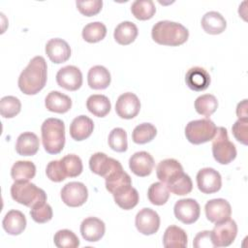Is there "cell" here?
Returning <instances> with one entry per match:
<instances>
[{
  "label": "cell",
  "instance_id": "1",
  "mask_svg": "<svg viewBox=\"0 0 248 248\" xmlns=\"http://www.w3.org/2000/svg\"><path fill=\"white\" fill-rule=\"evenodd\" d=\"M47 78V66L43 56L33 57L25 69L20 73L17 84L25 95H35L46 85Z\"/></svg>",
  "mask_w": 248,
  "mask_h": 248
},
{
  "label": "cell",
  "instance_id": "2",
  "mask_svg": "<svg viewBox=\"0 0 248 248\" xmlns=\"http://www.w3.org/2000/svg\"><path fill=\"white\" fill-rule=\"evenodd\" d=\"M151 37L159 45L177 46L188 40L189 31L181 23L160 20L152 27Z\"/></svg>",
  "mask_w": 248,
  "mask_h": 248
},
{
  "label": "cell",
  "instance_id": "3",
  "mask_svg": "<svg viewBox=\"0 0 248 248\" xmlns=\"http://www.w3.org/2000/svg\"><path fill=\"white\" fill-rule=\"evenodd\" d=\"M42 142L49 154L60 153L65 145V124L59 118L46 119L41 127Z\"/></svg>",
  "mask_w": 248,
  "mask_h": 248
},
{
  "label": "cell",
  "instance_id": "4",
  "mask_svg": "<svg viewBox=\"0 0 248 248\" xmlns=\"http://www.w3.org/2000/svg\"><path fill=\"white\" fill-rule=\"evenodd\" d=\"M11 196L16 202L30 208L46 202V192L29 181H15L11 186Z\"/></svg>",
  "mask_w": 248,
  "mask_h": 248
},
{
  "label": "cell",
  "instance_id": "5",
  "mask_svg": "<svg viewBox=\"0 0 248 248\" xmlns=\"http://www.w3.org/2000/svg\"><path fill=\"white\" fill-rule=\"evenodd\" d=\"M212 140V154L217 163L228 165L236 157L235 145L229 140L228 131L224 127H217Z\"/></svg>",
  "mask_w": 248,
  "mask_h": 248
},
{
  "label": "cell",
  "instance_id": "6",
  "mask_svg": "<svg viewBox=\"0 0 248 248\" xmlns=\"http://www.w3.org/2000/svg\"><path fill=\"white\" fill-rule=\"evenodd\" d=\"M216 129L215 123L209 118L192 120L185 127V136L189 142L202 144L213 139Z\"/></svg>",
  "mask_w": 248,
  "mask_h": 248
},
{
  "label": "cell",
  "instance_id": "7",
  "mask_svg": "<svg viewBox=\"0 0 248 248\" xmlns=\"http://www.w3.org/2000/svg\"><path fill=\"white\" fill-rule=\"evenodd\" d=\"M237 234V225L234 220L229 218L223 222L215 224L210 232V237L213 247L230 246Z\"/></svg>",
  "mask_w": 248,
  "mask_h": 248
},
{
  "label": "cell",
  "instance_id": "8",
  "mask_svg": "<svg viewBox=\"0 0 248 248\" xmlns=\"http://www.w3.org/2000/svg\"><path fill=\"white\" fill-rule=\"evenodd\" d=\"M62 202L70 207H78L85 203L88 198V190L81 182L72 181L64 185L60 192Z\"/></svg>",
  "mask_w": 248,
  "mask_h": 248
},
{
  "label": "cell",
  "instance_id": "9",
  "mask_svg": "<svg viewBox=\"0 0 248 248\" xmlns=\"http://www.w3.org/2000/svg\"><path fill=\"white\" fill-rule=\"evenodd\" d=\"M173 213L180 222L189 225L195 223L201 214V207L194 199H182L175 202Z\"/></svg>",
  "mask_w": 248,
  "mask_h": 248
},
{
  "label": "cell",
  "instance_id": "10",
  "mask_svg": "<svg viewBox=\"0 0 248 248\" xmlns=\"http://www.w3.org/2000/svg\"><path fill=\"white\" fill-rule=\"evenodd\" d=\"M135 225L140 233L144 235L154 234L160 228V216L151 208H142L136 215Z\"/></svg>",
  "mask_w": 248,
  "mask_h": 248
},
{
  "label": "cell",
  "instance_id": "11",
  "mask_svg": "<svg viewBox=\"0 0 248 248\" xmlns=\"http://www.w3.org/2000/svg\"><path fill=\"white\" fill-rule=\"evenodd\" d=\"M197 185L203 194H213L222 187L221 174L212 168H203L197 173Z\"/></svg>",
  "mask_w": 248,
  "mask_h": 248
},
{
  "label": "cell",
  "instance_id": "12",
  "mask_svg": "<svg viewBox=\"0 0 248 248\" xmlns=\"http://www.w3.org/2000/svg\"><path fill=\"white\" fill-rule=\"evenodd\" d=\"M140 109V101L138 96L132 92L121 94L115 104V111L117 115L124 119H132L136 117Z\"/></svg>",
  "mask_w": 248,
  "mask_h": 248
},
{
  "label": "cell",
  "instance_id": "13",
  "mask_svg": "<svg viewBox=\"0 0 248 248\" xmlns=\"http://www.w3.org/2000/svg\"><path fill=\"white\" fill-rule=\"evenodd\" d=\"M121 166L119 161L108 157L103 152H96L89 159V168L91 171L104 178Z\"/></svg>",
  "mask_w": 248,
  "mask_h": 248
},
{
  "label": "cell",
  "instance_id": "14",
  "mask_svg": "<svg viewBox=\"0 0 248 248\" xmlns=\"http://www.w3.org/2000/svg\"><path fill=\"white\" fill-rule=\"evenodd\" d=\"M56 81L60 87L69 91H76L82 85V74L76 66H65L57 72Z\"/></svg>",
  "mask_w": 248,
  "mask_h": 248
},
{
  "label": "cell",
  "instance_id": "15",
  "mask_svg": "<svg viewBox=\"0 0 248 248\" xmlns=\"http://www.w3.org/2000/svg\"><path fill=\"white\" fill-rule=\"evenodd\" d=\"M204 211L207 220L217 224L231 217L232 207L230 202L225 199H213L205 203Z\"/></svg>",
  "mask_w": 248,
  "mask_h": 248
},
{
  "label": "cell",
  "instance_id": "16",
  "mask_svg": "<svg viewBox=\"0 0 248 248\" xmlns=\"http://www.w3.org/2000/svg\"><path fill=\"white\" fill-rule=\"evenodd\" d=\"M154 159L146 151L134 153L129 159V168L134 174L140 177H145L152 172L154 168Z\"/></svg>",
  "mask_w": 248,
  "mask_h": 248
},
{
  "label": "cell",
  "instance_id": "17",
  "mask_svg": "<svg viewBox=\"0 0 248 248\" xmlns=\"http://www.w3.org/2000/svg\"><path fill=\"white\" fill-rule=\"evenodd\" d=\"M46 53L51 62L60 64L66 62L71 56V47L66 41L60 38L50 39L46 45Z\"/></svg>",
  "mask_w": 248,
  "mask_h": 248
},
{
  "label": "cell",
  "instance_id": "18",
  "mask_svg": "<svg viewBox=\"0 0 248 248\" xmlns=\"http://www.w3.org/2000/svg\"><path fill=\"white\" fill-rule=\"evenodd\" d=\"M105 223L97 217H87L80 224V233L86 241H99L105 234Z\"/></svg>",
  "mask_w": 248,
  "mask_h": 248
},
{
  "label": "cell",
  "instance_id": "19",
  "mask_svg": "<svg viewBox=\"0 0 248 248\" xmlns=\"http://www.w3.org/2000/svg\"><path fill=\"white\" fill-rule=\"evenodd\" d=\"M210 76L207 71L202 67H192L185 75L187 86L197 92L205 90L210 84Z\"/></svg>",
  "mask_w": 248,
  "mask_h": 248
},
{
  "label": "cell",
  "instance_id": "20",
  "mask_svg": "<svg viewBox=\"0 0 248 248\" xmlns=\"http://www.w3.org/2000/svg\"><path fill=\"white\" fill-rule=\"evenodd\" d=\"M94 130V122L86 115L74 118L70 125V136L73 140L80 141L89 138Z\"/></svg>",
  "mask_w": 248,
  "mask_h": 248
},
{
  "label": "cell",
  "instance_id": "21",
  "mask_svg": "<svg viewBox=\"0 0 248 248\" xmlns=\"http://www.w3.org/2000/svg\"><path fill=\"white\" fill-rule=\"evenodd\" d=\"M26 223V218L21 211L12 209L3 218L2 226L8 234L18 235L25 230Z\"/></svg>",
  "mask_w": 248,
  "mask_h": 248
},
{
  "label": "cell",
  "instance_id": "22",
  "mask_svg": "<svg viewBox=\"0 0 248 248\" xmlns=\"http://www.w3.org/2000/svg\"><path fill=\"white\" fill-rule=\"evenodd\" d=\"M181 172H183L181 164L172 158L162 160L156 168L157 177L165 185H167L170 180H172Z\"/></svg>",
  "mask_w": 248,
  "mask_h": 248
},
{
  "label": "cell",
  "instance_id": "23",
  "mask_svg": "<svg viewBox=\"0 0 248 248\" xmlns=\"http://www.w3.org/2000/svg\"><path fill=\"white\" fill-rule=\"evenodd\" d=\"M40 146V140L36 134L24 132L20 134L16 142V151L21 156L35 155Z\"/></svg>",
  "mask_w": 248,
  "mask_h": 248
},
{
  "label": "cell",
  "instance_id": "24",
  "mask_svg": "<svg viewBox=\"0 0 248 248\" xmlns=\"http://www.w3.org/2000/svg\"><path fill=\"white\" fill-rule=\"evenodd\" d=\"M110 74L107 68L101 65H96L88 71L87 82L90 88L95 90L106 89L110 84Z\"/></svg>",
  "mask_w": 248,
  "mask_h": 248
},
{
  "label": "cell",
  "instance_id": "25",
  "mask_svg": "<svg viewBox=\"0 0 248 248\" xmlns=\"http://www.w3.org/2000/svg\"><path fill=\"white\" fill-rule=\"evenodd\" d=\"M45 106L49 111L65 113L72 108V100L69 96L59 91H51L45 99Z\"/></svg>",
  "mask_w": 248,
  "mask_h": 248
},
{
  "label": "cell",
  "instance_id": "26",
  "mask_svg": "<svg viewBox=\"0 0 248 248\" xmlns=\"http://www.w3.org/2000/svg\"><path fill=\"white\" fill-rule=\"evenodd\" d=\"M202 29L211 35H218L225 31L227 27V21L224 16L215 11L207 12L201 21Z\"/></svg>",
  "mask_w": 248,
  "mask_h": 248
},
{
  "label": "cell",
  "instance_id": "27",
  "mask_svg": "<svg viewBox=\"0 0 248 248\" xmlns=\"http://www.w3.org/2000/svg\"><path fill=\"white\" fill-rule=\"evenodd\" d=\"M188 237L185 231L177 226H169L163 235V245L166 248H183L187 246Z\"/></svg>",
  "mask_w": 248,
  "mask_h": 248
},
{
  "label": "cell",
  "instance_id": "28",
  "mask_svg": "<svg viewBox=\"0 0 248 248\" xmlns=\"http://www.w3.org/2000/svg\"><path fill=\"white\" fill-rule=\"evenodd\" d=\"M112 196H113L115 203L120 208L125 209V210L134 208L138 204L139 200H140V196H139L137 189L132 187V185L126 186V187L116 191L115 193L112 194Z\"/></svg>",
  "mask_w": 248,
  "mask_h": 248
},
{
  "label": "cell",
  "instance_id": "29",
  "mask_svg": "<svg viewBox=\"0 0 248 248\" xmlns=\"http://www.w3.org/2000/svg\"><path fill=\"white\" fill-rule=\"evenodd\" d=\"M139 34L138 27L131 21H123L119 23L113 32V37L116 43L122 46L132 44Z\"/></svg>",
  "mask_w": 248,
  "mask_h": 248
},
{
  "label": "cell",
  "instance_id": "30",
  "mask_svg": "<svg viewBox=\"0 0 248 248\" xmlns=\"http://www.w3.org/2000/svg\"><path fill=\"white\" fill-rule=\"evenodd\" d=\"M106 189L110 193L113 194L116 191L132 185L131 176L124 171L122 166L112 171L108 176L106 178Z\"/></svg>",
  "mask_w": 248,
  "mask_h": 248
},
{
  "label": "cell",
  "instance_id": "31",
  "mask_svg": "<svg viewBox=\"0 0 248 248\" xmlns=\"http://www.w3.org/2000/svg\"><path fill=\"white\" fill-rule=\"evenodd\" d=\"M87 109L97 117H105L111 108L110 101L105 95L93 94L86 100Z\"/></svg>",
  "mask_w": 248,
  "mask_h": 248
},
{
  "label": "cell",
  "instance_id": "32",
  "mask_svg": "<svg viewBox=\"0 0 248 248\" xmlns=\"http://www.w3.org/2000/svg\"><path fill=\"white\" fill-rule=\"evenodd\" d=\"M36 174V166L30 161H17L11 169V176L15 181H29Z\"/></svg>",
  "mask_w": 248,
  "mask_h": 248
},
{
  "label": "cell",
  "instance_id": "33",
  "mask_svg": "<svg viewBox=\"0 0 248 248\" xmlns=\"http://www.w3.org/2000/svg\"><path fill=\"white\" fill-rule=\"evenodd\" d=\"M170 192L177 196H184L191 193L193 189V182L191 177L184 171L170 180L167 185Z\"/></svg>",
  "mask_w": 248,
  "mask_h": 248
},
{
  "label": "cell",
  "instance_id": "34",
  "mask_svg": "<svg viewBox=\"0 0 248 248\" xmlns=\"http://www.w3.org/2000/svg\"><path fill=\"white\" fill-rule=\"evenodd\" d=\"M133 16L139 20H147L153 17L156 7L152 0H136L131 5Z\"/></svg>",
  "mask_w": 248,
  "mask_h": 248
},
{
  "label": "cell",
  "instance_id": "35",
  "mask_svg": "<svg viewBox=\"0 0 248 248\" xmlns=\"http://www.w3.org/2000/svg\"><path fill=\"white\" fill-rule=\"evenodd\" d=\"M218 108V101L214 95L203 94L199 96L195 101L196 111L208 118L212 113L216 111Z\"/></svg>",
  "mask_w": 248,
  "mask_h": 248
},
{
  "label": "cell",
  "instance_id": "36",
  "mask_svg": "<svg viewBox=\"0 0 248 248\" xmlns=\"http://www.w3.org/2000/svg\"><path fill=\"white\" fill-rule=\"evenodd\" d=\"M66 177H77L82 172V161L75 154H68L59 160Z\"/></svg>",
  "mask_w": 248,
  "mask_h": 248
},
{
  "label": "cell",
  "instance_id": "37",
  "mask_svg": "<svg viewBox=\"0 0 248 248\" xmlns=\"http://www.w3.org/2000/svg\"><path fill=\"white\" fill-rule=\"evenodd\" d=\"M82 38L87 43H98L107 35V27L100 21L90 22L82 29Z\"/></svg>",
  "mask_w": 248,
  "mask_h": 248
},
{
  "label": "cell",
  "instance_id": "38",
  "mask_svg": "<svg viewBox=\"0 0 248 248\" xmlns=\"http://www.w3.org/2000/svg\"><path fill=\"white\" fill-rule=\"evenodd\" d=\"M157 129L151 123H141L135 127L132 133V140L135 143L144 144L150 142L156 136Z\"/></svg>",
  "mask_w": 248,
  "mask_h": 248
},
{
  "label": "cell",
  "instance_id": "39",
  "mask_svg": "<svg viewBox=\"0 0 248 248\" xmlns=\"http://www.w3.org/2000/svg\"><path fill=\"white\" fill-rule=\"evenodd\" d=\"M149 202L154 205L165 204L170 198V191L162 182H155L151 184L147 191Z\"/></svg>",
  "mask_w": 248,
  "mask_h": 248
},
{
  "label": "cell",
  "instance_id": "40",
  "mask_svg": "<svg viewBox=\"0 0 248 248\" xmlns=\"http://www.w3.org/2000/svg\"><path fill=\"white\" fill-rule=\"evenodd\" d=\"M53 241L58 248H77L79 246V239L76 233L70 230L64 229L56 232Z\"/></svg>",
  "mask_w": 248,
  "mask_h": 248
},
{
  "label": "cell",
  "instance_id": "41",
  "mask_svg": "<svg viewBox=\"0 0 248 248\" xmlns=\"http://www.w3.org/2000/svg\"><path fill=\"white\" fill-rule=\"evenodd\" d=\"M21 103L15 96H5L0 100V113L5 118H13L20 112Z\"/></svg>",
  "mask_w": 248,
  "mask_h": 248
},
{
  "label": "cell",
  "instance_id": "42",
  "mask_svg": "<svg viewBox=\"0 0 248 248\" xmlns=\"http://www.w3.org/2000/svg\"><path fill=\"white\" fill-rule=\"evenodd\" d=\"M109 147L116 152H125L128 147L127 133L122 128H114L108 135Z\"/></svg>",
  "mask_w": 248,
  "mask_h": 248
},
{
  "label": "cell",
  "instance_id": "43",
  "mask_svg": "<svg viewBox=\"0 0 248 248\" xmlns=\"http://www.w3.org/2000/svg\"><path fill=\"white\" fill-rule=\"evenodd\" d=\"M52 215H53L52 208L46 202L40 203V204L32 207L30 210L31 218L36 223H39V224H44V223L50 221L52 218Z\"/></svg>",
  "mask_w": 248,
  "mask_h": 248
},
{
  "label": "cell",
  "instance_id": "44",
  "mask_svg": "<svg viewBox=\"0 0 248 248\" xmlns=\"http://www.w3.org/2000/svg\"><path fill=\"white\" fill-rule=\"evenodd\" d=\"M77 8L79 13L85 16H93L100 13L103 7L102 0H89V1H77Z\"/></svg>",
  "mask_w": 248,
  "mask_h": 248
},
{
  "label": "cell",
  "instance_id": "45",
  "mask_svg": "<svg viewBox=\"0 0 248 248\" xmlns=\"http://www.w3.org/2000/svg\"><path fill=\"white\" fill-rule=\"evenodd\" d=\"M46 173L47 178H49L53 182H61L66 179L59 160L50 161L46 166Z\"/></svg>",
  "mask_w": 248,
  "mask_h": 248
},
{
  "label": "cell",
  "instance_id": "46",
  "mask_svg": "<svg viewBox=\"0 0 248 248\" xmlns=\"http://www.w3.org/2000/svg\"><path fill=\"white\" fill-rule=\"evenodd\" d=\"M247 129H248V119H238L234 122V124L232 127V135L235 138V140L242 144H247L248 135H247Z\"/></svg>",
  "mask_w": 248,
  "mask_h": 248
},
{
  "label": "cell",
  "instance_id": "47",
  "mask_svg": "<svg viewBox=\"0 0 248 248\" xmlns=\"http://www.w3.org/2000/svg\"><path fill=\"white\" fill-rule=\"evenodd\" d=\"M194 246L196 248H202V247H213L210 237V232L209 231H202L200 232L194 238L193 242Z\"/></svg>",
  "mask_w": 248,
  "mask_h": 248
},
{
  "label": "cell",
  "instance_id": "48",
  "mask_svg": "<svg viewBox=\"0 0 248 248\" xmlns=\"http://www.w3.org/2000/svg\"><path fill=\"white\" fill-rule=\"evenodd\" d=\"M236 115L238 119H248L247 113V100H243L242 102L238 103L236 107Z\"/></svg>",
  "mask_w": 248,
  "mask_h": 248
}]
</instances>
